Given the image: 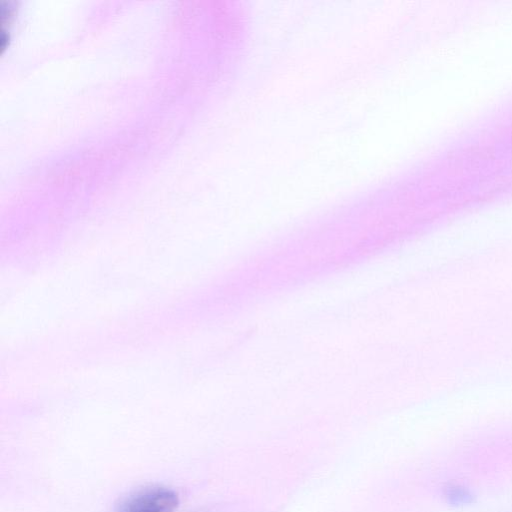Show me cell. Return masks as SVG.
<instances>
[{
  "mask_svg": "<svg viewBox=\"0 0 512 512\" xmlns=\"http://www.w3.org/2000/svg\"><path fill=\"white\" fill-rule=\"evenodd\" d=\"M444 497L450 505L463 506L473 501L471 491L461 485H450L445 489Z\"/></svg>",
  "mask_w": 512,
  "mask_h": 512,
  "instance_id": "7a4b0ae2",
  "label": "cell"
},
{
  "mask_svg": "<svg viewBox=\"0 0 512 512\" xmlns=\"http://www.w3.org/2000/svg\"><path fill=\"white\" fill-rule=\"evenodd\" d=\"M178 494L167 487L150 486L125 497L116 512H176Z\"/></svg>",
  "mask_w": 512,
  "mask_h": 512,
  "instance_id": "6da1fadb",
  "label": "cell"
}]
</instances>
